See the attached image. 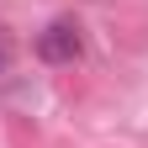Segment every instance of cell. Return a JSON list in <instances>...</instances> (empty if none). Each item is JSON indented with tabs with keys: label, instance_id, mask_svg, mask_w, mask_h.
Returning <instances> with one entry per match:
<instances>
[{
	"label": "cell",
	"instance_id": "6da1fadb",
	"mask_svg": "<svg viewBox=\"0 0 148 148\" xmlns=\"http://www.w3.org/2000/svg\"><path fill=\"white\" fill-rule=\"evenodd\" d=\"M32 53H37L42 64H74V58L85 53V32H79V21H74V16H53V21L32 37Z\"/></svg>",
	"mask_w": 148,
	"mask_h": 148
},
{
	"label": "cell",
	"instance_id": "7a4b0ae2",
	"mask_svg": "<svg viewBox=\"0 0 148 148\" xmlns=\"http://www.w3.org/2000/svg\"><path fill=\"white\" fill-rule=\"evenodd\" d=\"M5 69H11V42L0 37V74H5Z\"/></svg>",
	"mask_w": 148,
	"mask_h": 148
}]
</instances>
